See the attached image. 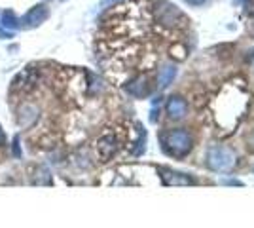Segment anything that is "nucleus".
<instances>
[{
  "label": "nucleus",
  "instance_id": "7",
  "mask_svg": "<svg viewBox=\"0 0 254 228\" xmlns=\"http://www.w3.org/2000/svg\"><path fill=\"white\" fill-rule=\"evenodd\" d=\"M36 118H38V108L35 105H31V103L23 105V107L19 108V112H17V122L21 126H31V124H35Z\"/></svg>",
  "mask_w": 254,
  "mask_h": 228
},
{
  "label": "nucleus",
  "instance_id": "1",
  "mask_svg": "<svg viewBox=\"0 0 254 228\" xmlns=\"http://www.w3.org/2000/svg\"><path fill=\"white\" fill-rule=\"evenodd\" d=\"M192 135L186 130H171V132L161 135V144L163 150L169 152L173 156H184L192 148Z\"/></svg>",
  "mask_w": 254,
  "mask_h": 228
},
{
  "label": "nucleus",
  "instance_id": "13",
  "mask_svg": "<svg viewBox=\"0 0 254 228\" xmlns=\"http://www.w3.org/2000/svg\"><path fill=\"white\" fill-rule=\"evenodd\" d=\"M6 141V137H4V132H2V128H0V144H4Z\"/></svg>",
  "mask_w": 254,
  "mask_h": 228
},
{
  "label": "nucleus",
  "instance_id": "4",
  "mask_svg": "<svg viewBox=\"0 0 254 228\" xmlns=\"http://www.w3.org/2000/svg\"><path fill=\"white\" fill-rule=\"evenodd\" d=\"M186 112H188V103L182 97L175 95L167 101V114L171 120H181L186 116Z\"/></svg>",
  "mask_w": 254,
  "mask_h": 228
},
{
  "label": "nucleus",
  "instance_id": "3",
  "mask_svg": "<svg viewBox=\"0 0 254 228\" xmlns=\"http://www.w3.org/2000/svg\"><path fill=\"white\" fill-rule=\"evenodd\" d=\"M118 139L112 135V133H107V135H103L101 139L97 141V154L99 158L103 160V162H107L110 158L114 156L116 152H118Z\"/></svg>",
  "mask_w": 254,
  "mask_h": 228
},
{
  "label": "nucleus",
  "instance_id": "6",
  "mask_svg": "<svg viewBox=\"0 0 254 228\" xmlns=\"http://www.w3.org/2000/svg\"><path fill=\"white\" fill-rule=\"evenodd\" d=\"M125 91L129 95L137 97V99H143V97H146L150 93V84L146 82V78L139 76V78H133L129 84L125 86Z\"/></svg>",
  "mask_w": 254,
  "mask_h": 228
},
{
  "label": "nucleus",
  "instance_id": "10",
  "mask_svg": "<svg viewBox=\"0 0 254 228\" xmlns=\"http://www.w3.org/2000/svg\"><path fill=\"white\" fill-rule=\"evenodd\" d=\"M0 21H2L0 27H6V29H17V27H19V19H17L15 13L10 12V10L2 13V19H0Z\"/></svg>",
  "mask_w": 254,
  "mask_h": 228
},
{
  "label": "nucleus",
  "instance_id": "9",
  "mask_svg": "<svg viewBox=\"0 0 254 228\" xmlns=\"http://www.w3.org/2000/svg\"><path fill=\"white\" fill-rule=\"evenodd\" d=\"M161 171L165 173V175H161V177H163V181H165L167 184H190V182H194L188 175L179 173V171H171V169H161Z\"/></svg>",
  "mask_w": 254,
  "mask_h": 228
},
{
  "label": "nucleus",
  "instance_id": "8",
  "mask_svg": "<svg viewBox=\"0 0 254 228\" xmlns=\"http://www.w3.org/2000/svg\"><path fill=\"white\" fill-rule=\"evenodd\" d=\"M177 72H179L177 65H165V67L159 71V74H157V86H159L161 90H165L169 84H173Z\"/></svg>",
  "mask_w": 254,
  "mask_h": 228
},
{
  "label": "nucleus",
  "instance_id": "2",
  "mask_svg": "<svg viewBox=\"0 0 254 228\" xmlns=\"http://www.w3.org/2000/svg\"><path fill=\"white\" fill-rule=\"evenodd\" d=\"M207 166L213 171H230L235 166V154L226 146L213 144L207 150Z\"/></svg>",
  "mask_w": 254,
  "mask_h": 228
},
{
  "label": "nucleus",
  "instance_id": "5",
  "mask_svg": "<svg viewBox=\"0 0 254 228\" xmlns=\"http://www.w3.org/2000/svg\"><path fill=\"white\" fill-rule=\"evenodd\" d=\"M49 15V10L48 6H35L31 12H27V15L23 17V23L27 25V27H38V25H42L46 19H48Z\"/></svg>",
  "mask_w": 254,
  "mask_h": 228
},
{
  "label": "nucleus",
  "instance_id": "11",
  "mask_svg": "<svg viewBox=\"0 0 254 228\" xmlns=\"http://www.w3.org/2000/svg\"><path fill=\"white\" fill-rule=\"evenodd\" d=\"M33 182L35 184H46V182H51V177H49V171L46 168H36V175H33Z\"/></svg>",
  "mask_w": 254,
  "mask_h": 228
},
{
  "label": "nucleus",
  "instance_id": "12",
  "mask_svg": "<svg viewBox=\"0 0 254 228\" xmlns=\"http://www.w3.org/2000/svg\"><path fill=\"white\" fill-rule=\"evenodd\" d=\"M188 4H192V6H199V4H203L205 0H186Z\"/></svg>",
  "mask_w": 254,
  "mask_h": 228
}]
</instances>
